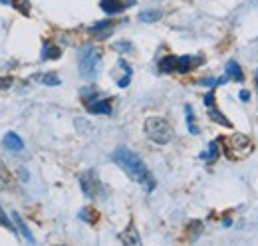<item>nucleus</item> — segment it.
Returning a JSON list of instances; mask_svg holds the SVG:
<instances>
[{"mask_svg":"<svg viewBox=\"0 0 258 246\" xmlns=\"http://www.w3.org/2000/svg\"><path fill=\"white\" fill-rule=\"evenodd\" d=\"M111 161H113L115 165H119V167L127 173L131 181L143 184L147 191H153V189H155V179H153L151 171L147 169V165L141 161L139 155L129 151L127 147H117V149L111 153Z\"/></svg>","mask_w":258,"mask_h":246,"instance_id":"f257e3e1","label":"nucleus"},{"mask_svg":"<svg viewBox=\"0 0 258 246\" xmlns=\"http://www.w3.org/2000/svg\"><path fill=\"white\" fill-rule=\"evenodd\" d=\"M145 133L157 145H167L175 137L173 125L167 121L165 117H159V115H151V117L145 119Z\"/></svg>","mask_w":258,"mask_h":246,"instance_id":"f03ea898","label":"nucleus"},{"mask_svg":"<svg viewBox=\"0 0 258 246\" xmlns=\"http://www.w3.org/2000/svg\"><path fill=\"white\" fill-rule=\"evenodd\" d=\"M101 61V50L97 46H84L80 48V54H78V66H80V74L84 78H94L97 74V66Z\"/></svg>","mask_w":258,"mask_h":246,"instance_id":"7ed1b4c3","label":"nucleus"},{"mask_svg":"<svg viewBox=\"0 0 258 246\" xmlns=\"http://www.w3.org/2000/svg\"><path fill=\"white\" fill-rule=\"evenodd\" d=\"M236 151V159H242V157H246V155L252 151V143H250V139L246 137V135H242V133H234L230 139H228V147H226V153L228 157H232V153Z\"/></svg>","mask_w":258,"mask_h":246,"instance_id":"20e7f679","label":"nucleus"},{"mask_svg":"<svg viewBox=\"0 0 258 246\" xmlns=\"http://www.w3.org/2000/svg\"><path fill=\"white\" fill-rule=\"evenodd\" d=\"M80 184H82L84 195L90 197V199H96L97 195L101 193V181H99L96 171H86V173L80 177Z\"/></svg>","mask_w":258,"mask_h":246,"instance_id":"39448f33","label":"nucleus"},{"mask_svg":"<svg viewBox=\"0 0 258 246\" xmlns=\"http://www.w3.org/2000/svg\"><path fill=\"white\" fill-rule=\"evenodd\" d=\"M135 0H101L99 6L105 14H117V12H123L125 8L133 6Z\"/></svg>","mask_w":258,"mask_h":246,"instance_id":"423d86ee","label":"nucleus"},{"mask_svg":"<svg viewBox=\"0 0 258 246\" xmlns=\"http://www.w3.org/2000/svg\"><path fill=\"white\" fill-rule=\"evenodd\" d=\"M199 64H203V58L201 56H179L177 61H175V72H179V74H187V72H191L195 66H199Z\"/></svg>","mask_w":258,"mask_h":246,"instance_id":"0eeeda50","label":"nucleus"},{"mask_svg":"<svg viewBox=\"0 0 258 246\" xmlns=\"http://www.w3.org/2000/svg\"><path fill=\"white\" fill-rule=\"evenodd\" d=\"M2 143H4L6 149H10V151H14V153H18V151L24 149V141H22L20 135L14 133V131H8V133L4 135V139H2Z\"/></svg>","mask_w":258,"mask_h":246,"instance_id":"6e6552de","label":"nucleus"},{"mask_svg":"<svg viewBox=\"0 0 258 246\" xmlns=\"http://www.w3.org/2000/svg\"><path fill=\"white\" fill-rule=\"evenodd\" d=\"M88 111L90 113H103V115H109L111 113V103L109 99H94V103H86Z\"/></svg>","mask_w":258,"mask_h":246,"instance_id":"1a4fd4ad","label":"nucleus"},{"mask_svg":"<svg viewBox=\"0 0 258 246\" xmlns=\"http://www.w3.org/2000/svg\"><path fill=\"white\" fill-rule=\"evenodd\" d=\"M32 80L38 82V84H42V86H48V88L60 86V78H58L56 74H34Z\"/></svg>","mask_w":258,"mask_h":246,"instance_id":"9d476101","label":"nucleus"},{"mask_svg":"<svg viewBox=\"0 0 258 246\" xmlns=\"http://www.w3.org/2000/svg\"><path fill=\"white\" fill-rule=\"evenodd\" d=\"M226 78H228V80H234V82H242V80H244V74H242L240 66L234 60H230L226 64Z\"/></svg>","mask_w":258,"mask_h":246,"instance_id":"9b49d317","label":"nucleus"},{"mask_svg":"<svg viewBox=\"0 0 258 246\" xmlns=\"http://www.w3.org/2000/svg\"><path fill=\"white\" fill-rule=\"evenodd\" d=\"M12 220H14V224L18 226V230H20V234H22V236H24V238H26L28 242H32V244H34V236H32V232H30V228L26 226V222H24V220L20 218V215H18V213H12Z\"/></svg>","mask_w":258,"mask_h":246,"instance_id":"f8f14e48","label":"nucleus"},{"mask_svg":"<svg viewBox=\"0 0 258 246\" xmlns=\"http://www.w3.org/2000/svg\"><path fill=\"white\" fill-rule=\"evenodd\" d=\"M119 240L125 242V244H139V242H141V238H139L135 226H129L125 232H121V234H119Z\"/></svg>","mask_w":258,"mask_h":246,"instance_id":"ddd939ff","label":"nucleus"},{"mask_svg":"<svg viewBox=\"0 0 258 246\" xmlns=\"http://www.w3.org/2000/svg\"><path fill=\"white\" fill-rule=\"evenodd\" d=\"M161 16H163L161 10H143V12H139V22H143V24H153V22H157Z\"/></svg>","mask_w":258,"mask_h":246,"instance_id":"4468645a","label":"nucleus"},{"mask_svg":"<svg viewBox=\"0 0 258 246\" xmlns=\"http://www.w3.org/2000/svg\"><path fill=\"white\" fill-rule=\"evenodd\" d=\"M221 153V149H219V143L217 141H211L209 143V149L205 151V153H201V159H205V161H215L217 157Z\"/></svg>","mask_w":258,"mask_h":246,"instance_id":"2eb2a0df","label":"nucleus"},{"mask_svg":"<svg viewBox=\"0 0 258 246\" xmlns=\"http://www.w3.org/2000/svg\"><path fill=\"white\" fill-rule=\"evenodd\" d=\"M175 61H177V56H167V58H163V60L159 61V70H161L163 74L175 72Z\"/></svg>","mask_w":258,"mask_h":246,"instance_id":"dca6fc26","label":"nucleus"},{"mask_svg":"<svg viewBox=\"0 0 258 246\" xmlns=\"http://www.w3.org/2000/svg\"><path fill=\"white\" fill-rule=\"evenodd\" d=\"M185 113H187V127L193 135H199V127L195 123V113H193V107L191 105H185Z\"/></svg>","mask_w":258,"mask_h":246,"instance_id":"f3484780","label":"nucleus"},{"mask_svg":"<svg viewBox=\"0 0 258 246\" xmlns=\"http://www.w3.org/2000/svg\"><path fill=\"white\" fill-rule=\"evenodd\" d=\"M44 60H58L60 58V48L52 46V44H44Z\"/></svg>","mask_w":258,"mask_h":246,"instance_id":"a211bd4d","label":"nucleus"},{"mask_svg":"<svg viewBox=\"0 0 258 246\" xmlns=\"http://www.w3.org/2000/svg\"><path fill=\"white\" fill-rule=\"evenodd\" d=\"M209 115H211V119H213V121L221 123V125H225V127H232V123L228 121V119H226L221 111H217L215 107H209Z\"/></svg>","mask_w":258,"mask_h":246,"instance_id":"6ab92c4d","label":"nucleus"},{"mask_svg":"<svg viewBox=\"0 0 258 246\" xmlns=\"http://www.w3.org/2000/svg\"><path fill=\"white\" fill-rule=\"evenodd\" d=\"M111 26H113V22H111V20H101V22L94 24L90 30L94 32V34H99L101 30H111Z\"/></svg>","mask_w":258,"mask_h":246,"instance_id":"aec40b11","label":"nucleus"},{"mask_svg":"<svg viewBox=\"0 0 258 246\" xmlns=\"http://www.w3.org/2000/svg\"><path fill=\"white\" fill-rule=\"evenodd\" d=\"M0 222L6 226V228H10V230H14V224H12V220L6 216V213L2 211V207H0Z\"/></svg>","mask_w":258,"mask_h":246,"instance_id":"412c9836","label":"nucleus"},{"mask_svg":"<svg viewBox=\"0 0 258 246\" xmlns=\"http://www.w3.org/2000/svg\"><path fill=\"white\" fill-rule=\"evenodd\" d=\"M113 48H115V50H119V52H129L133 46H131L129 42H117V44H113Z\"/></svg>","mask_w":258,"mask_h":246,"instance_id":"4be33fe9","label":"nucleus"},{"mask_svg":"<svg viewBox=\"0 0 258 246\" xmlns=\"http://www.w3.org/2000/svg\"><path fill=\"white\" fill-rule=\"evenodd\" d=\"M213 103H215V92H209L205 95V105L207 107H213Z\"/></svg>","mask_w":258,"mask_h":246,"instance_id":"5701e85b","label":"nucleus"},{"mask_svg":"<svg viewBox=\"0 0 258 246\" xmlns=\"http://www.w3.org/2000/svg\"><path fill=\"white\" fill-rule=\"evenodd\" d=\"M12 86V78H0V90H8Z\"/></svg>","mask_w":258,"mask_h":246,"instance_id":"b1692460","label":"nucleus"},{"mask_svg":"<svg viewBox=\"0 0 258 246\" xmlns=\"http://www.w3.org/2000/svg\"><path fill=\"white\" fill-rule=\"evenodd\" d=\"M0 181H2V183H8V181H10V177L4 173V163H2V161H0Z\"/></svg>","mask_w":258,"mask_h":246,"instance_id":"393cba45","label":"nucleus"},{"mask_svg":"<svg viewBox=\"0 0 258 246\" xmlns=\"http://www.w3.org/2000/svg\"><path fill=\"white\" fill-rule=\"evenodd\" d=\"M248 97H250V93L246 92V90H242V92H240V99H242V101H248Z\"/></svg>","mask_w":258,"mask_h":246,"instance_id":"a878e982","label":"nucleus"},{"mask_svg":"<svg viewBox=\"0 0 258 246\" xmlns=\"http://www.w3.org/2000/svg\"><path fill=\"white\" fill-rule=\"evenodd\" d=\"M0 2H10V0H0Z\"/></svg>","mask_w":258,"mask_h":246,"instance_id":"bb28decb","label":"nucleus"},{"mask_svg":"<svg viewBox=\"0 0 258 246\" xmlns=\"http://www.w3.org/2000/svg\"><path fill=\"white\" fill-rule=\"evenodd\" d=\"M256 84H258V72H256Z\"/></svg>","mask_w":258,"mask_h":246,"instance_id":"cd10ccee","label":"nucleus"}]
</instances>
